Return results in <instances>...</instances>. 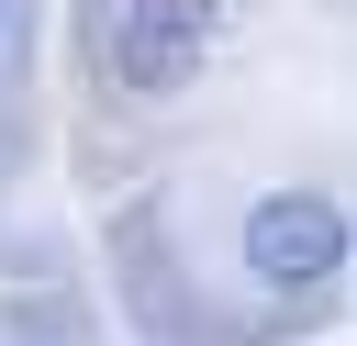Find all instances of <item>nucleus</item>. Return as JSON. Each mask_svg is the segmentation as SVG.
I'll use <instances>...</instances> for the list:
<instances>
[{
	"label": "nucleus",
	"mask_w": 357,
	"mask_h": 346,
	"mask_svg": "<svg viewBox=\"0 0 357 346\" xmlns=\"http://www.w3.org/2000/svg\"><path fill=\"white\" fill-rule=\"evenodd\" d=\"M245 268L279 279V290L335 279V268H346V212H335L324 190H279V201H257V212H245Z\"/></svg>",
	"instance_id": "f257e3e1"
},
{
	"label": "nucleus",
	"mask_w": 357,
	"mask_h": 346,
	"mask_svg": "<svg viewBox=\"0 0 357 346\" xmlns=\"http://www.w3.org/2000/svg\"><path fill=\"white\" fill-rule=\"evenodd\" d=\"M112 56H123L134 89H178V78L212 56V11H201V0H134L123 33H112Z\"/></svg>",
	"instance_id": "f03ea898"
}]
</instances>
